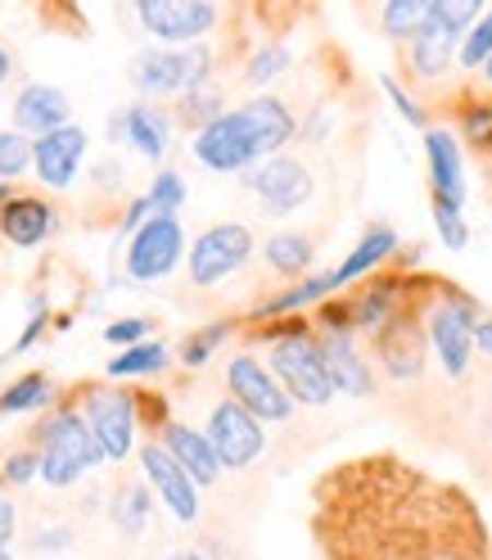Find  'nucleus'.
I'll return each mask as SVG.
<instances>
[{"label":"nucleus","mask_w":492,"mask_h":560,"mask_svg":"<svg viewBox=\"0 0 492 560\" xmlns=\"http://www.w3.org/2000/svg\"><path fill=\"white\" fill-rule=\"evenodd\" d=\"M321 560H492L488 520L466 488L394 452L339 462L312 488Z\"/></svg>","instance_id":"f257e3e1"},{"label":"nucleus","mask_w":492,"mask_h":560,"mask_svg":"<svg viewBox=\"0 0 492 560\" xmlns=\"http://www.w3.org/2000/svg\"><path fill=\"white\" fill-rule=\"evenodd\" d=\"M298 122L285 100L254 95L239 109H226L213 127L195 131L190 150L208 172H254L258 163L276 159L294 140Z\"/></svg>","instance_id":"f03ea898"},{"label":"nucleus","mask_w":492,"mask_h":560,"mask_svg":"<svg viewBox=\"0 0 492 560\" xmlns=\"http://www.w3.org/2000/svg\"><path fill=\"white\" fill-rule=\"evenodd\" d=\"M267 366L280 384H285V394L303 407H326L339 394L330 362H326V348H321V339H316V330L303 326V322H290L285 330L271 335Z\"/></svg>","instance_id":"7ed1b4c3"},{"label":"nucleus","mask_w":492,"mask_h":560,"mask_svg":"<svg viewBox=\"0 0 492 560\" xmlns=\"http://www.w3.org/2000/svg\"><path fill=\"white\" fill-rule=\"evenodd\" d=\"M479 19H483V5H475V0H430V19L420 23V32L407 42L411 73L425 82H438L452 68V59L461 55L466 32Z\"/></svg>","instance_id":"20e7f679"},{"label":"nucleus","mask_w":492,"mask_h":560,"mask_svg":"<svg viewBox=\"0 0 492 560\" xmlns=\"http://www.w3.org/2000/svg\"><path fill=\"white\" fill-rule=\"evenodd\" d=\"M37 457H42V479L50 488H73L99 462H109L95 430L86 425V416L78 411H55L37 430Z\"/></svg>","instance_id":"39448f33"},{"label":"nucleus","mask_w":492,"mask_h":560,"mask_svg":"<svg viewBox=\"0 0 492 560\" xmlns=\"http://www.w3.org/2000/svg\"><path fill=\"white\" fill-rule=\"evenodd\" d=\"M425 335H430V348H434V358L438 366L452 375V380H461L475 362V335H479V312L466 294H456V290H438L434 303L425 307Z\"/></svg>","instance_id":"423d86ee"},{"label":"nucleus","mask_w":492,"mask_h":560,"mask_svg":"<svg viewBox=\"0 0 492 560\" xmlns=\"http://www.w3.org/2000/svg\"><path fill=\"white\" fill-rule=\"evenodd\" d=\"M131 82L145 95H190L213 82V55L203 46H177V50H145L131 59Z\"/></svg>","instance_id":"0eeeda50"},{"label":"nucleus","mask_w":492,"mask_h":560,"mask_svg":"<svg viewBox=\"0 0 492 560\" xmlns=\"http://www.w3.org/2000/svg\"><path fill=\"white\" fill-rule=\"evenodd\" d=\"M249 258H254V231H249V226H239V222L208 226V231L190 244V258H186L190 285L218 290L222 280H231Z\"/></svg>","instance_id":"6e6552de"},{"label":"nucleus","mask_w":492,"mask_h":560,"mask_svg":"<svg viewBox=\"0 0 492 560\" xmlns=\"http://www.w3.org/2000/svg\"><path fill=\"white\" fill-rule=\"evenodd\" d=\"M226 398H235L249 416H258L262 425H280V420L294 416V398L285 394V384L254 353H235L226 362Z\"/></svg>","instance_id":"1a4fd4ad"},{"label":"nucleus","mask_w":492,"mask_h":560,"mask_svg":"<svg viewBox=\"0 0 492 560\" xmlns=\"http://www.w3.org/2000/svg\"><path fill=\"white\" fill-rule=\"evenodd\" d=\"M203 434H208V443H213L222 470H249V466L262 457V452H267V430H262V420L249 416L235 398L213 402Z\"/></svg>","instance_id":"9d476101"},{"label":"nucleus","mask_w":492,"mask_h":560,"mask_svg":"<svg viewBox=\"0 0 492 560\" xmlns=\"http://www.w3.org/2000/svg\"><path fill=\"white\" fill-rule=\"evenodd\" d=\"M136 19L150 37L177 50V46H195L199 37H208L222 19V5H208V0H140Z\"/></svg>","instance_id":"9b49d317"},{"label":"nucleus","mask_w":492,"mask_h":560,"mask_svg":"<svg viewBox=\"0 0 492 560\" xmlns=\"http://www.w3.org/2000/svg\"><path fill=\"white\" fill-rule=\"evenodd\" d=\"M181 254H186L181 222L177 218H150L145 226L131 235V244H127V276L145 280V285H150V280H163V276L177 271Z\"/></svg>","instance_id":"f8f14e48"},{"label":"nucleus","mask_w":492,"mask_h":560,"mask_svg":"<svg viewBox=\"0 0 492 560\" xmlns=\"http://www.w3.org/2000/svg\"><path fill=\"white\" fill-rule=\"evenodd\" d=\"M244 186L258 195V203L271 218H285V213H298V208L312 199V172H307L303 159L276 154V159L258 163L249 177H244Z\"/></svg>","instance_id":"ddd939ff"},{"label":"nucleus","mask_w":492,"mask_h":560,"mask_svg":"<svg viewBox=\"0 0 492 560\" xmlns=\"http://www.w3.org/2000/svg\"><path fill=\"white\" fill-rule=\"evenodd\" d=\"M86 425L95 430L104 457L127 462L136 447V398L127 389H86Z\"/></svg>","instance_id":"4468645a"},{"label":"nucleus","mask_w":492,"mask_h":560,"mask_svg":"<svg viewBox=\"0 0 492 560\" xmlns=\"http://www.w3.org/2000/svg\"><path fill=\"white\" fill-rule=\"evenodd\" d=\"M371 348H375L379 371L389 380H415L425 371V348H430V335L420 326V312H411V307L398 312V317L371 339Z\"/></svg>","instance_id":"2eb2a0df"},{"label":"nucleus","mask_w":492,"mask_h":560,"mask_svg":"<svg viewBox=\"0 0 492 560\" xmlns=\"http://www.w3.org/2000/svg\"><path fill=\"white\" fill-rule=\"evenodd\" d=\"M140 470H145L154 498L177 515L181 524H195L199 520V483L181 470V462L172 457V452L163 443H145L140 447Z\"/></svg>","instance_id":"dca6fc26"},{"label":"nucleus","mask_w":492,"mask_h":560,"mask_svg":"<svg viewBox=\"0 0 492 560\" xmlns=\"http://www.w3.org/2000/svg\"><path fill=\"white\" fill-rule=\"evenodd\" d=\"M316 339H321V348H326L335 389L348 394V398H366L375 389V371H371L362 343H358V330L353 326H316Z\"/></svg>","instance_id":"f3484780"},{"label":"nucleus","mask_w":492,"mask_h":560,"mask_svg":"<svg viewBox=\"0 0 492 560\" xmlns=\"http://www.w3.org/2000/svg\"><path fill=\"white\" fill-rule=\"evenodd\" d=\"M82 159H86V131L73 127V122L50 131V136H42L37 150H32V167H37L42 186H50V190H68V186H73Z\"/></svg>","instance_id":"a211bd4d"},{"label":"nucleus","mask_w":492,"mask_h":560,"mask_svg":"<svg viewBox=\"0 0 492 560\" xmlns=\"http://www.w3.org/2000/svg\"><path fill=\"white\" fill-rule=\"evenodd\" d=\"M425 159H430V190L438 203L461 208L466 203V159L461 140L447 127H425Z\"/></svg>","instance_id":"6ab92c4d"},{"label":"nucleus","mask_w":492,"mask_h":560,"mask_svg":"<svg viewBox=\"0 0 492 560\" xmlns=\"http://www.w3.org/2000/svg\"><path fill=\"white\" fill-rule=\"evenodd\" d=\"M159 443L181 462V470H186L199 488H208V483L222 479V462H218V452H213V443H208L203 430L181 425V420H163V439H159Z\"/></svg>","instance_id":"aec40b11"},{"label":"nucleus","mask_w":492,"mask_h":560,"mask_svg":"<svg viewBox=\"0 0 492 560\" xmlns=\"http://www.w3.org/2000/svg\"><path fill=\"white\" fill-rule=\"evenodd\" d=\"M55 231V208L37 195H10L0 203V235H5L14 249H37V244Z\"/></svg>","instance_id":"412c9836"},{"label":"nucleus","mask_w":492,"mask_h":560,"mask_svg":"<svg viewBox=\"0 0 492 560\" xmlns=\"http://www.w3.org/2000/svg\"><path fill=\"white\" fill-rule=\"evenodd\" d=\"M68 95L59 91V86H42V82H32V86H23L19 91V100H14V122H19V131L27 136H50V131H59V127H68Z\"/></svg>","instance_id":"4be33fe9"},{"label":"nucleus","mask_w":492,"mask_h":560,"mask_svg":"<svg viewBox=\"0 0 492 560\" xmlns=\"http://www.w3.org/2000/svg\"><path fill=\"white\" fill-rule=\"evenodd\" d=\"M109 136H127L136 145V154L159 163L167 154V140H172V118L159 109V104H131L127 114H118L109 122Z\"/></svg>","instance_id":"5701e85b"},{"label":"nucleus","mask_w":492,"mask_h":560,"mask_svg":"<svg viewBox=\"0 0 492 560\" xmlns=\"http://www.w3.org/2000/svg\"><path fill=\"white\" fill-rule=\"evenodd\" d=\"M394 249H398V235H394V226H371V231L358 240V249H353V254H348V258L335 267V285L343 290V285H353V280L371 276L379 262H389V258H394Z\"/></svg>","instance_id":"b1692460"},{"label":"nucleus","mask_w":492,"mask_h":560,"mask_svg":"<svg viewBox=\"0 0 492 560\" xmlns=\"http://www.w3.org/2000/svg\"><path fill=\"white\" fill-rule=\"evenodd\" d=\"M262 258H267V267H271L276 276L294 280V276H303V271L312 267V240L298 235V231H280V235H271V240L262 244Z\"/></svg>","instance_id":"393cba45"},{"label":"nucleus","mask_w":492,"mask_h":560,"mask_svg":"<svg viewBox=\"0 0 492 560\" xmlns=\"http://www.w3.org/2000/svg\"><path fill=\"white\" fill-rule=\"evenodd\" d=\"M330 294H339V285H335V271H326V276H312V280H303V285H294V290H280L276 299H267V303L258 307V317H285V312L312 307V303H321V299H330Z\"/></svg>","instance_id":"a878e982"},{"label":"nucleus","mask_w":492,"mask_h":560,"mask_svg":"<svg viewBox=\"0 0 492 560\" xmlns=\"http://www.w3.org/2000/svg\"><path fill=\"white\" fill-rule=\"evenodd\" d=\"M456 127H461V136L479 154L492 159V95H470L461 109H456Z\"/></svg>","instance_id":"bb28decb"},{"label":"nucleus","mask_w":492,"mask_h":560,"mask_svg":"<svg viewBox=\"0 0 492 560\" xmlns=\"http://www.w3.org/2000/svg\"><path fill=\"white\" fill-rule=\"evenodd\" d=\"M425 19H430V0H389V5H379L384 37L394 42H411Z\"/></svg>","instance_id":"cd10ccee"},{"label":"nucleus","mask_w":492,"mask_h":560,"mask_svg":"<svg viewBox=\"0 0 492 560\" xmlns=\"http://www.w3.org/2000/svg\"><path fill=\"white\" fill-rule=\"evenodd\" d=\"M167 362H172L167 348H163V343H154V339H145V343L127 348L122 358H114V362H109V380H127V375H159V371H167Z\"/></svg>","instance_id":"c85d7f7f"},{"label":"nucleus","mask_w":492,"mask_h":560,"mask_svg":"<svg viewBox=\"0 0 492 560\" xmlns=\"http://www.w3.org/2000/svg\"><path fill=\"white\" fill-rule=\"evenodd\" d=\"M50 394H55V384L46 380V375H23V380H14L5 394H0V411L5 416H19V411H37V407H46L50 402Z\"/></svg>","instance_id":"c756f323"},{"label":"nucleus","mask_w":492,"mask_h":560,"mask_svg":"<svg viewBox=\"0 0 492 560\" xmlns=\"http://www.w3.org/2000/svg\"><path fill=\"white\" fill-rule=\"evenodd\" d=\"M226 335H231V322H213V326L195 330V335L181 343V362H186L190 371L208 366V362H213V353H218V348L226 343Z\"/></svg>","instance_id":"7c9ffc66"},{"label":"nucleus","mask_w":492,"mask_h":560,"mask_svg":"<svg viewBox=\"0 0 492 560\" xmlns=\"http://www.w3.org/2000/svg\"><path fill=\"white\" fill-rule=\"evenodd\" d=\"M456 59H461L466 73H483V68H488V59H492V5H488V10H483V19L466 32L461 55H456Z\"/></svg>","instance_id":"2f4dec72"},{"label":"nucleus","mask_w":492,"mask_h":560,"mask_svg":"<svg viewBox=\"0 0 492 560\" xmlns=\"http://www.w3.org/2000/svg\"><path fill=\"white\" fill-rule=\"evenodd\" d=\"M186 203V182L177 177V172H159L150 195H145V208L150 218H177V208Z\"/></svg>","instance_id":"473e14b6"},{"label":"nucleus","mask_w":492,"mask_h":560,"mask_svg":"<svg viewBox=\"0 0 492 560\" xmlns=\"http://www.w3.org/2000/svg\"><path fill=\"white\" fill-rule=\"evenodd\" d=\"M145 520H150V493L140 483H127L118 502H114V524L122 534H140L145 529Z\"/></svg>","instance_id":"72a5a7b5"},{"label":"nucleus","mask_w":492,"mask_h":560,"mask_svg":"<svg viewBox=\"0 0 492 560\" xmlns=\"http://www.w3.org/2000/svg\"><path fill=\"white\" fill-rule=\"evenodd\" d=\"M294 63V55H290V46H280V42H271V46H262L254 59H249V68H244V82L249 86H267V82H276L285 68Z\"/></svg>","instance_id":"f704fd0d"},{"label":"nucleus","mask_w":492,"mask_h":560,"mask_svg":"<svg viewBox=\"0 0 492 560\" xmlns=\"http://www.w3.org/2000/svg\"><path fill=\"white\" fill-rule=\"evenodd\" d=\"M222 114H226V109H222V95L213 91V82H208V86H199V91H190V95L181 100V122H190L195 131L213 127Z\"/></svg>","instance_id":"c9c22d12"},{"label":"nucleus","mask_w":492,"mask_h":560,"mask_svg":"<svg viewBox=\"0 0 492 560\" xmlns=\"http://www.w3.org/2000/svg\"><path fill=\"white\" fill-rule=\"evenodd\" d=\"M32 150L37 140H27L23 131H0V182L23 177V167H32Z\"/></svg>","instance_id":"e433bc0d"},{"label":"nucleus","mask_w":492,"mask_h":560,"mask_svg":"<svg viewBox=\"0 0 492 560\" xmlns=\"http://www.w3.org/2000/svg\"><path fill=\"white\" fill-rule=\"evenodd\" d=\"M434 226H438V240L447 244V249H466V244H470V226L461 218V208L434 199Z\"/></svg>","instance_id":"4c0bfd02"},{"label":"nucleus","mask_w":492,"mask_h":560,"mask_svg":"<svg viewBox=\"0 0 492 560\" xmlns=\"http://www.w3.org/2000/svg\"><path fill=\"white\" fill-rule=\"evenodd\" d=\"M145 335H150V322L145 317H122V322L104 326V339H109V343H127V348L145 343Z\"/></svg>","instance_id":"58836bf2"},{"label":"nucleus","mask_w":492,"mask_h":560,"mask_svg":"<svg viewBox=\"0 0 492 560\" xmlns=\"http://www.w3.org/2000/svg\"><path fill=\"white\" fill-rule=\"evenodd\" d=\"M42 475V457L37 452H14V457H5V479L10 483H27Z\"/></svg>","instance_id":"ea45409f"},{"label":"nucleus","mask_w":492,"mask_h":560,"mask_svg":"<svg viewBox=\"0 0 492 560\" xmlns=\"http://www.w3.org/2000/svg\"><path fill=\"white\" fill-rule=\"evenodd\" d=\"M384 91H389V95H394V104H398V114H402V118H407L411 127H425V114H420V104H415V100H411V95H407V91H402V86H398L394 78H384Z\"/></svg>","instance_id":"a19ab883"},{"label":"nucleus","mask_w":492,"mask_h":560,"mask_svg":"<svg viewBox=\"0 0 492 560\" xmlns=\"http://www.w3.org/2000/svg\"><path fill=\"white\" fill-rule=\"evenodd\" d=\"M14 524H19L14 502H10V498H0V551H10V542H14Z\"/></svg>","instance_id":"79ce46f5"},{"label":"nucleus","mask_w":492,"mask_h":560,"mask_svg":"<svg viewBox=\"0 0 492 560\" xmlns=\"http://www.w3.org/2000/svg\"><path fill=\"white\" fill-rule=\"evenodd\" d=\"M475 343H479V353L492 362V322H479V335H475Z\"/></svg>","instance_id":"37998d69"},{"label":"nucleus","mask_w":492,"mask_h":560,"mask_svg":"<svg viewBox=\"0 0 492 560\" xmlns=\"http://www.w3.org/2000/svg\"><path fill=\"white\" fill-rule=\"evenodd\" d=\"M5 78H10V50L0 46V82H5Z\"/></svg>","instance_id":"c03bdc74"},{"label":"nucleus","mask_w":492,"mask_h":560,"mask_svg":"<svg viewBox=\"0 0 492 560\" xmlns=\"http://www.w3.org/2000/svg\"><path fill=\"white\" fill-rule=\"evenodd\" d=\"M167 560H203V556H195V551H172Z\"/></svg>","instance_id":"a18cd8bd"},{"label":"nucleus","mask_w":492,"mask_h":560,"mask_svg":"<svg viewBox=\"0 0 492 560\" xmlns=\"http://www.w3.org/2000/svg\"><path fill=\"white\" fill-rule=\"evenodd\" d=\"M483 82H488V86H492V59H488V68H483Z\"/></svg>","instance_id":"49530a36"},{"label":"nucleus","mask_w":492,"mask_h":560,"mask_svg":"<svg viewBox=\"0 0 492 560\" xmlns=\"http://www.w3.org/2000/svg\"><path fill=\"white\" fill-rule=\"evenodd\" d=\"M0 483H5V466H0Z\"/></svg>","instance_id":"de8ad7c7"},{"label":"nucleus","mask_w":492,"mask_h":560,"mask_svg":"<svg viewBox=\"0 0 492 560\" xmlns=\"http://www.w3.org/2000/svg\"><path fill=\"white\" fill-rule=\"evenodd\" d=\"M0 560H10V551H0Z\"/></svg>","instance_id":"09e8293b"}]
</instances>
